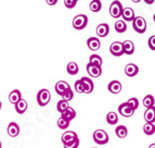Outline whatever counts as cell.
<instances>
[{
    "mask_svg": "<svg viewBox=\"0 0 155 148\" xmlns=\"http://www.w3.org/2000/svg\"><path fill=\"white\" fill-rule=\"evenodd\" d=\"M86 71H87V73H89L92 77H98V76H101V74H102V68L94 66H92V64H90V63H87Z\"/></svg>",
    "mask_w": 155,
    "mask_h": 148,
    "instance_id": "cell-12",
    "label": "cell"
},
{
    "mask_svg": "<svg viewBox=\"0 0 155 148\" xmlns=\"http://www.w3.org/2000/svg\"><path fill=\"white\" fill-rule=\"evenodd\" d=\"M153 19H154V22H155V14H154V18H153Z\"/></svg>",
    "mask_w": 155,
    "mask_h": 148,
    "instance_id": "cell-43",
    "label": "cell"
},
{
    "mask_svg": "<svg viewBox=\"0 0 155 148\" xmlns=\"http://www.w3.org/2000/svg\"><path fill=\"white\" fill-rule=\"evenodd\" d=\"M77 3H78L77 0H64V6H66L67 8H69V9L74 8Z\"/></svg>",
    "mask_w": 155,
    "mask_h": 148,
    "instance_id": "cell-37",
    "label": "cell"
},
{
    "mask_svg": "<svg viewBox=\"0 0 155 148\" xmlns=\"http://www.w3.org/2000/svg\"><path fill=\"white\" fill-rule=\"evenodd\" d=\"M122 46H124V52H125V55L130 56L134 52V44H133L131 40H125L122 43Z\"/></svg>",
    "mask_w": 155,
    "mask_h": 148,
    "instance_id": "cell-19",
    "label": "cell"
},
{
    "mask_svg": "<svg viewBox=\"0 0 155 148\" xmlns=\"http://www.w3.org/2000/svg\"><path fill=\"white\" fill-rule=\"evenodd\" d=\"M115 30L117 33H124L127 30V24L125 21H117L115 23Z\"/></svg>",
    "mask_w": 155,
    "mask_h": 148,
    "instance_id": "cell-28",
    "label": "cell"
},
{
    "mask_svg": "<svg viewBox=\"0 0 155 148\" xmlns=\"http://www.w3.org/2000/svg\"><path fill=\"white\" fill-rule=\"evenodd\" d=\"M74 88H75V92H78V93H84V85L83 83H82V81L79 80L77 81V82L74 83Z\"/></svg>",
    "mask_w": 155,
    "mask_h": 148,
    "instance_id": "cell-34",
    "label": "cell"
},
{
    "mask_svg": "<svg viewBox=\"0 0 155 148\" xmlns=\"http://www.w3.org/2000/svg\"><path fill=\"white\" fill-rule=\"evenodd\" d=\"M106 121H107L108 124H110V125H115V124L118 123V115H117L116 112H109L106 117Z\"/></svg>",
    "mask_w": 155,
    "mask_h": 148,
    "instance_id": "cell-24",
    "label": "cell"
},
{
    "mask_svg": "<svg viewBox=\"0 0 155 148\" xmlns=\"http://www.w3.org/2000/svg\"><path fill=\"white\" fill-rule=\"evenodd\" d=\"M0 110H1V101H0Z\"/></svg>",
    "mask_w": 155,
    "mask_h": 148,
    "instance_id": "cell-42",
    "label": "cell"
},
{
    "mask_svg": "<svg viewBox=\"0 0 155 148\" xmlns=\"http://www.w3.org/2000/svg\"><path fill=\"white\" fill-rule=\"evenodd\" d=\"M121 17L124 19V21L127 22H133V20L136 19V13L133 11V9L131 8H124L121 13Z\"/></svg>",
    "mask_w": 155,
    "mask_h": 148,
    "instance_id": "cell-8",
    "label": "cell"
},
{
    "mask_svg": "<svg viewBox=\"0 0 155 148\" xmlns=\"http://www.w3.org/2000/svg\"><path fill=\"white\" fill-rule=\"evenodd\" d=\"M93 140L98 145H105L109 140V137H108L107 133L104 130H96L93 133Z\"/></svg>",
    "mask_w": 155,
    "mask_h": 148,
    "instance_id": "cell-2",
    "label": "cell"
},
{
    "mask_svg": "<svg viewBox=\"0 0 155 148\" xmlns=\"http://www.w3.org/2000/svg\"><path fill=\"white\" fill-rule=\"evenodd\" d=\"M57 125H58L59 129L66 130L67 127L70 125V122L68 120H66V119H64V118H59L58 121H57Z\"/></svg>",
    "mask_w": 155,
    "mask_h": 148,
    "instance_id": "cell-32",
    "label": "cell"
},
{
    "mask_svg": "<svg viewBox=\"0 0 155 148\" xmlns=\"http://www.w3.org/2000/svg\"><path fill=\"white\" fill-rule=\"evenodd\" d=\"M143 132L147 135H153L155 133V125L152 123H145L143 126Z\"/></svg>",
    "mask_w": 155,
    "mask_h": 148,
    "instance_id": "cell-29",
    "label": "cell"
},
{
    "mask_svg": "<svg viewBox=\"0 0 155 148\" xmlns=\"http://www.w3.org/2000/svg\"><path fill=\"white\" fill-rule=\"evenodd\" d=\"M149 47H150V49L151 50H155V35L151 36L149 38Z\"/></svg>",
    "mask_w": 155,
    "mask_h": 148,
    "instance_id": "cell-38",
    "label": "cell"
},
{
    "mask_svg": "<svg viewBox=\"0 0 155 148\" xmlns=\"http://www.w3.org/2000/svg\"><path fill=\"white\" fill-rule=\"evenodd\" d=\"M122 89L121 83L119 81H111L108 84V91L110 92L111 94H119Z\"/></svg>",
    "mask_w": 155,
    "mask_h": 148,
    "instance_id": "cell-11",
    "label": "cell"
},
{
    "mask_svg": "<svg viewBox=\"0 0 155 148\" xmlns=\"http://www.w3.org/2000/svg\"><path fill=\"white\" fill-rule=\"evenodd\" d=\"M154 104H155V100H154V97H153L152 95H147V96H145L143 98V105L147 109L154 107Z\"/></svg>",
    "mask_w": 155,
    "mask_h": 148,
    "instance_id": "cell-25",
    "label": "cell"
},
{
    "mask_svg": "<svg viewBox=\"0 0 155 148\" xmlns=\"http://www.w3.org/2000/svg\"><path fill=\"white\" fill-rule=\"evenodd\" d=\"M122 10H124V8H122V5L120 1H118V0H115V1H113L110 5V8H109V13H110V15L113 18H115V19H118V18L121 17V13H122Z\"/></svg>",
    "mask_w": 155,
    "mask_h": 148,
    "instance_id": "cell-3",
    "label": "cell"
},
{
    "mask_svg": "<svg viewBox=\"0 0 155 148\" xmlns=\"http://www.w3.org/2000/svg\"><path fill=\"white\" fill-rule=\"evenodd\" d=\"M50 100V93L48 89H41V91L37 93V102H38L39 106H46V105L49 102Z\"/></svg>",
    "mask_w": 155,
    "mask_h": 148,
    "instance_id": "cell-5",
    "label": "cell"
},
{
    "mask_svg": "<svg viewBox=\"0 0 155 148\" xmlns=\"http://www.w3.org/2000/svg\"><path fill=\"white\" fill-rule=\"evenodd\" d=\"M81 81H82V83H83L84 85V93L85 94H90L93 92V89H94V83H93V81L90 79V77H82L81 79Z\"/></svg>",
    "mask_w": 155,
    "mask_h": 148,
    "instance_id": "cell-10",
    "label": "cell"
},
{
    "mask_svg": "<svg viewBox=\"0 0 155 148\" xmlns=\"http://www.w3.org/2000/svg\"><path fill=\"white\" fill-rule=\"evenodd\" d=\"M7 131H8V134L11 137H17L20 133V126L15 122H11L8 125V130Z\"/></svg>",
    "mask_w": 155,
    "mask_h": 148,
    "instance_id": "cell-18",
    "label": "cell"
},
{
    "mask_svg": "<svg viewBox=\"0 0 155 148\" xmlns=\"http://www.w3.org/2000/svg\"><path fill=\"white\" fill-rule=\"evenodd\" d=\"M109 50H110L111 55L115 56V57H121L122 55H125L124 46H122V43H120V41H114L109 47Z\"/></svg>",
    "mask_w": 155,
    "mask_h": 148,
    "instance_id": "cell-6",
    "label": "cell"
},
{
    "mask_svg": "<svg viewBox=\"0 0 155 148\" xmlns=\"http://www.w3.org/2000/svg\"><path fill=\"white\" fill-rule=\"evenodd\" d=\"M73 27L75 30L80 31V30H83V28L86 27V25H87V17H86L85 14H79L77 17L73 19Z\"/></svg>",
    "mask_w": 155,
    "mask_h": 148,
    "instance_id": "cell-4",
    "label": "cell"
},
{
    "mask_svg": "<svg viewBox=\"0 0 155 148\" xmlns=\"http://www.w3.org/2000/svg\"><path fill=\"white\" fill-rule=\"evenodd\" d=\"M90 9L92 12H98L102 9V2L100 0H93L90 5Z\"/></svg>",
    "mask_w": 155,
    "mask_h": 148,
    "instance_id": "cell-30",
    "label": "cell"
},
{
    "mask_svg": "<svg viewBox=\"0 0 155 148\" xmlns=\"http://www.w3.org/2000/svg\"><path fill=\"white\" fill-rule=\"evenodd\" d=\"M132 26H133V30L136 31L137 33L143 34L147 31V21L144 20V18L136 17V19L133 20L132 22Z\"/></svg>",
    "mask_w": 155,
    "mask_h": 148,
    "instance_id": "cell-1",
    "label": "cell"
},
{
    "mask_svg": "<svg viewBox=\"0 0 155 148\" xmlns=\"http://www.w3.org/2000/svg\"><path fill=\"white\" fill-rule=\"evenodd\" d=\"M109 33V26L106 23H102L96 27V34L98 37H106Z\"/></svg>",
    "mask_w": 155,
    "mask_h": 148,
    "instance_id": "cell-15",
    "label": "cell"
},
{
    "mask_svg": "<svg viewBox=\"0 0 155 148\" xmlns=\"http://www.w3.org/2000/svg\"><path fill=\"white\" fill-rule=\"evenodd\" d=\"M0 148H1V142H0Z\"/></svg>",
    "mask_w": 155,
    "mask_h": 148,
    "instance_id": "cell-44",
    "label": "cell"
},
{
    "mask_svg": "<svg viewBox=\"0 0 155 148\" xmlns=\"http://www.w3.org/2000/svg\"><path fill=\"white\" fill-rule=\"evenodd\" d=\"M67 72L71 75H75L79 72V66L75 62H69L67 66Z\"/></svg>",
    "mask_w": 155,
    "mask_h": 148,
    "instance_id": "cell-27",
    "label": "cell"
},
{
    "mask_svg": "<svg viewBox=\"0 0 155 148\" xmlns=\"http://www.w3.org/2000/svg\"><path fill=\"white\" fill-rule=\"evenodd\" d=\"M86 44H87V47H89L90 49L95 51V50H98L101 47V41L98 38L96 37H90L86 41Z\"/></svg>",
    "mask_w": 155,
    "mask_h": 148,
    "instance_id": "cell-17",
    "label": "cell"
},
{
    "mask_svg": "<svg viewBox=\"0 0 155 148\" xmlns=\"http://www.w3.org/2000/svg\"><path fill=\"white\" fill-rule=\"evenodd\" d=\"M93 148H95V147H93Z\"/></svg>",
    "mask_w": 155,
    "mask_h": 148,
    "instance_id": "cell-45",
    "label": "cell"
},
{
    "mask_svg": "<svg viewBox=\"0 0 155 148\" xmlns=\"http://www.w3.org/2000/svg\"><path fill=\"white\" fill-rule=\"evenodd\" d=\"M28 110V102L25 101L24 99H21L17 105H15V111L19 114H23Z\"/></svg>",
    "mask_w": 155,
    "mask_h": 148,
    "instance_id": "cell-21",
    "label": "cell"
},
{
    "mask_svg": "<svg viewBox=\"0 0 155 148\" xmlns=\"http://www.w3.org/2000/svg\"><path fill=\"white\" fill-rule=\"evenodd\" d=\"M73 98V92H72L71 88H69L66 93L62 95V100H66V101H70L71 99Z\"/></svg>",
    "mask_w": 155,
    "mask_h": 148,
    "instance_id": "cell-35",
    "label": "cell"
},
{
    "mask_svg": "<svg viewBox=\"0 0 155 148\" xmlns=\"http://www.w3.org/2000/svg\"><path fill=\"white\" fill-rule=\"evenodd\" d=\"M69 88H70L69 84L67 82H64V81H59L55 86V89H56V92H57V94L60 95L61 97H62V95H64Z\"/></svg>",
    "mask_w": 155,
    "mask_h": 148,
    "instance_id": "cell-9",
    "label": "cell"
},
{
    "mask_svg": "<svg viewBox=\"0 0 155 148\" xmlns=\"http://www.w3.org/2000/svg\"><path fill=\"white\" fill-rule=\"evenodd\" d=\"M147 148H155V143H154V144H151V145H150Z\"/></svg>",
    "mask_w": 155,
    "mask_h": 148,
    "instance_id": "cell-41",
    "label": "cell"
},
{
    "mask_svg": "<svg viewBox=\"0 0 155 148\" xmlns=\"http://www.w3.org/2000/svg\"><path fill=\"white\" fill-rule=\"evenodd\" d=\"M145 3H154V0H145Z\"/></svg>",
    "mask_w": 155,
    "mask_h": 148,
    "instance_id": "cell-40",
    "label": "cell"
},
{
    "mask_svg": "<svg viewBox=\"0 0 155 148\" xmlns=\"http://www.w3.org/2000/svg\"><path fill=\"white\" fill-rule=\"evenodd\" d=\"M90 64L94 66H98V68H102V64H103V60L102 58L100 57L98 55H92L90 57Z\"/></svg>",
    "mask_w": 155,
    "mask_h": 148,
    "instance_id": "cell-23",
    "label": "cell"
},
{
    "mask_svg": "<svg viewBox=\"0 0 155 148\" xmlns=\"http://www.w3.org/2000/svg\"><path fill=\"white\" fill-rule=\"evenodd\" d=\"M125 72L128 76H136L137 74L139 73V66H136L134 63H129L127 64L125 68Z\"/></svg>",
    "mask_w": 155,
    "mask_h": 148,
    "instance_id": "cell-16",
    "label": "cell"
},
{
    "mask_svg": "<svg viewBox=\"0 0 155 148\" xmlns=\"http://www.w3.org/2000/svg\"><path fill=\"white\" fill-rule=\"evenodd\" d=\"M116 135L119 138H125L126 136H127L128 134V130L127 127H126L125 125H119V126H117L116 127Z\"/></svg>",
    "mask_w": 155,
    "mask_h": 148,
    "instance_id": "cell-26",
    "label": "cell"
},
{
    "mask_svg": "<svg viewBox=\"0 0 155 148\" xmlns=\"http://www.w3.org/2000/svg\"><path fill=\"white\" fill-rule=\"evenodd\" d=\"M144 120L147 121V123H154L155 122V107L149 108L144 112Z\"/></svg>",
    "mask_w": 155,
    "mask_h": 148,
    "instance_id": "cell-13",
    "label": "cell"
},
{
    "mask_svg": "<svg viewBox=\"0 0 155 148\" xmlns=\"http://www.w3.org/2000/svg\"><path fill=\"white\" fill-rule=\"evenodd\" d=\"M69 108V104L66 100H60V101L57 104V110H58L60 113H64L67 109Z\"/></svg>",
    "mask_w": 155,
    "mask_h": 148,
    "instance_id": "cell-31",
    "label": "cell"
},
{
    "mask_svg": "<svg viewBox=\"0 0 155 148\" xmlns=\"http://www.w3.org/2000/svg\"><path fill=\"white\" fill-rule=\"evenodd\" d=\"M46 2H47L49 6H54L55 3H57V0H47Z\"/></svg>",
    "mask_w": 155,
    "mask_h": 148,
    "instance_id": "cell-39",
    "label": "cell"
},
{
    "mask_svg": "<svg viewBox=\"0 0 155 148\" xmlns=\"http://www.w3.org/2000/svg\"><path fill=\"white\" fill-rule=\"evenodd\" d=\"M61 118L66 119V120H68L70 122L71 120H73V119L75 118V111L73 108L69 107L68 109L64 111V113H61Z\"/></svg>",
    "mask_w": 155,
    "mask_h": 148,
    "instance_id": "cell-22",
    "label": "cell"
},
{
    "mask_svg": "<svg viewBox=\"0 0 155 148\" xmlns=\"http://www.w3.org/2000/svg\"><path fill=\"white\" fill-rule=\"evenodd\" d=\"M127 104L129 105V106H130L133 110H136V109H138V108H139V100L137 98H134V97L129 99V100L127 101Z\"/></svg>",
    "mask_w": 155,
    "mask_h": 148,
    "instance_id": "cell-33",
    "label": "cell"
},
{
    "mask_svg": "<svg viewBox=\"0 0 155 148\" xmlns=\"http://www.w3.org/2000/svg\"><path fill=\"white\" fill-rule=\"evenodd\" d=\"M78 138V135L75 132H72V131H68V132H64V134H62V136H61V140H62V143L64 144H67V143H70L72 142V140H74Z\"/></svg>",
    "mask_w": 155,
    "mask_h": 148,
    "instance_id": "cell-14",
    "label": "cell"
},
{
    "mask_svg": "<svg viewBox=\"0 0 155 148\" xmlns=\"http://www.w3.org/2000/svg\"><path fill=\"white\" fill-rule=\"evenodd\" d=\"M118 112H119L122 117H125V118H130V117L133 115V113H134V110H133L127 102H124V104H121L119 107H118Z\"/></svg>",
    "mask_w": 155,
    "mask_h": 148,
    "instance_id": "cell-7",
    "label": "cell"
},
{
    "mask_svg": "<svg viewBox=\"0 0 155 148\" xmlns=\"http://www.w3.org/2000/svg\"><path fill=\"white\" fill-rule=\"evenodd\" d=\"M21 99H22L21 98V92H20L19 89H14V91H12L11 93H10V95H9V100H10L11 104L17 105Z\"/></svg>",
    "mask_w": 155,
    "mask_h": 148,
    "instance_id": "cell-20",
    "label": "cell"
},
{
    "mask_svg": "<svg viewBox=\"0 0 155 148\" xmlns=\"http://www.w3.org/2000/svg\"><path fill=\"white\" fill-rule=\"evenodd\" d=\"M79 145H80V140H79V138H77V140H72V142L64 144V148H78Z\"/></svg>",
    "mask_w": 155,
    "mask_h": 148,
    "instance_id": "cell-36",
    "label": "cell"
}]
</instances>
